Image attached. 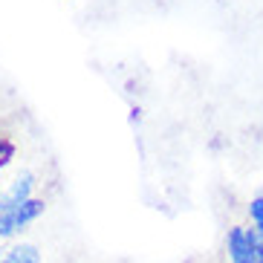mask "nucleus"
I'll list each match as a JSON object with an SVG mask.
<instances>
[{
  "label": "nucleus",
  "instance_id": "nucleus-5",
  "mask_svg": "<svg viewBox=\"0 0 263 263\" xmlns=\"http://www.w3.org/2000/svg\"><path fill=\"white\" fill-rule=\"evenodd\" d=\"M246 214H249V220H252V229L257 232V237L263 240V194H257V197L249 200Z\"/></svg>",
  "mask_w": 263,
  "mask_h": 263
},
{
  "label": "nucleus",
  "instance_id": "nucleus-6",
  "mask_svg": "<svg viewBox=\"0 0 263 263\" xmlns=\"http://www.w3.org/2000/svg\"><path fill=\"white\" fill-rule=\"evenodd\" d=\"M0 200H3V185H0Z\"/></svg>",
  "mask_w": 263,
  "mask_h": 263
},
{
  "label": "nucleus",
  "instance_id": "nucleus-7",
  "mask_svg": "<svg viewBox=\"0 0 263 263\" xmlns=\"http://www.w3.org/2000/svg\"><path fill=\"white\" fill-rule=\"evenodd\" d=\"M0 257H3V249H0Z\"/></svg>",
  "mask_w": 263,
  "mask_h": 263
},
{
  "label": "nucleus",
  "instance_id": "nucleus-4",
  "mask_svg": "<svg viewBox=\"0 0 263 263\" xmlns=\"http://www.w3.org/2000/svg\"><path fill=\"white\" fill-rule=\"evenodd\" d=\"M0 263H44V257H41V249L35 243H12L3 249Z\"/></svg>",
  "mask_w": 263,
  "mask_h": 263
},
{
  "label": "nucleus",
  "instance_id": "nucleus-3",
  "mask_svg": "<svg viewBox=\"0 0 263 263\" xmlns=\"http://www.w3.org/2000/svg\"><path fill=\"white\" fill-rule=\"evenodd\" d=\"M32 191H35V174L32 171H17L12 182L3 188V200H0V211L15 209L21 202L32 200Z\"/></svg>",
  "mask_w": 263,
  "mask_h": 263
},
{
  "label": "nucleus",
  "instance_id": "nucleus-1",
  "mask_svg": "<svg viewBox=\"0 0 263 263\" xmlns=\"http://www.w3.org/2000/svg\"><path fill=\"white\" fill-rule=\"evenodd\" d=\"M226 255L229 263H263V240L252 226L234 223L226 232Z\"/></svg>",
  "mask_w": 263,
  "mask_h": 263
},
{
  "label": "nucleus",
  "instance_id": "nucleus-2",
  "mask_svg": "<svg viewBox=\"0 0 263 263\" xmlns=\"http://www.w3.org/2000/svg\"><path fill=\"white\" fill-rule=\"evenodd\" d=\"M44 211H47V202L38 200V197L21 202V205H15V209L0 211V240H12L15 234H21L26 226L35 223Z\"/></svg>",
  "mask_w": 263,
  "mask_h": 263
}]
</instances>
